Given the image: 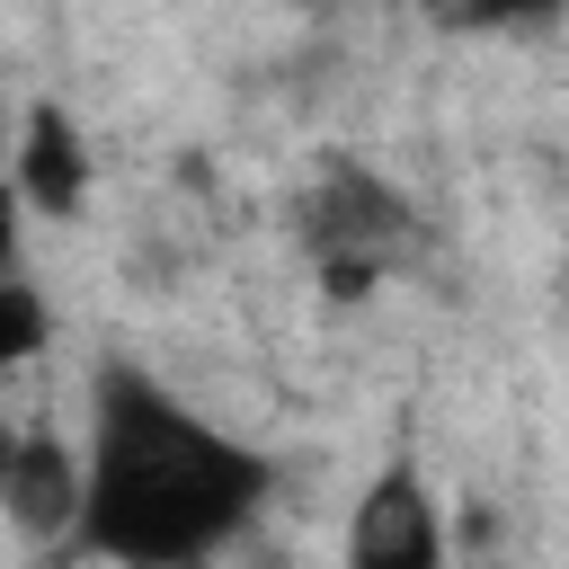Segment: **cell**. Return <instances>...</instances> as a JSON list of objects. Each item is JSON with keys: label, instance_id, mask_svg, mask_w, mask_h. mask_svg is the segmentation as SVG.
<instances>
[{"label": "cell", "instance_id": "obj_1", "mask_svg": "<svg viewBox=\"0 0 569 569\" xmlns=\"http://www.w3.org/2000/svg\"><path fill=\"white\" fill-rule=\"evenodd\" d=\"M267 453L204 427L178 391L107 365L89 391V507L80 551L116 569H196L267 507Z\"/></svg>", "mask_w": 569, "mask_h": 569}, {"label": "cell", "instance_id": "obj_2", "mask_svg": "<svg viewBox=\"0 0 569 569\" xmlns=\"http://www.w3.org/2000/svg\"><path fill=\"white\" fill-rule=\"evenodd\" d=\"M302 249L320 258V284L338 293V302H356V293H373L382 284V267L418 240V222H409V196L400 187H382L373 169H356V160H329L320 178H311V196H302Z\"/></svg>", "mask_w": 569, "mask_h": 569}, {"label": "cell", "instance_id": "obj_3", "mask_svg": "<svg viewBox=\"0 0 569 569\" xmlns=\"http://www.w3.org/2000/svg\"><path fill=\"white\" fill-rule=\"evenodd\" d=\"M347 569H445V507L427 471H373V489L347 516Z\"/></svg>", "mask_w": 569, "mask_h": 569}, {"label": "cell", "instance_id": "obj_4", "mask_svg": "<svg viewBox=\"0 0 569 569\" xmlns=\"http://www.w3.org/2000/svg\"><path fill=\"white\" fill-rule=\"evenodd\" d=\"M0 507H9V525H18L27 542H71V533H80V507H89V462H80L53 427H18Z\"/></svg>", "mask_w": 569, "mask_h": 569}, {"label": "cell", "instance_id": "obj_5", "mask_svg": "<svg viewBox=\"0 0 569 569\" xmlns=\"http://www.w3.org/2000/svg\"><path fill=\"white\" fill-rule=\"evenodd\" d=\"M18 204L62 213V222L89 204V142H80V124L53 98H36L18 116Z\"/></svg>", "mask_w": 569, "mask_h": 569}, {"label": "cell", "instance_id": "obj_6", "mask_svg": "<svg viewBox=\"0 0 569 569\" xmlns=\"http://www.w3.org/2000/svg\"><path fill=\"white\" fill-rule=\"evenodd\" d=\"M44 338H53L44 293H36V284H18V276H0V373H9V365H27Z\"/></svg>", "mask_w": 569, "mask_h": 569}, {"label": "cell", "instance_id": "obj_7", "mask_svg": "<svg viewBox=\"0 0 569 569\" xmlns=\"http://www.w3.org/2000/svg\"><path fill=\"white\" fill-rule=\"evenodd\" d=\"M0 276H18V187H0Z\"/></svg>", "mask_w": 569, "mask_h": 569}]
</instances>
